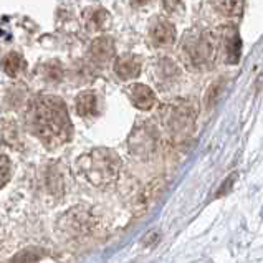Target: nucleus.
Instances as JSON below:
<instances>
[{
    "label": "nucleus",
    "mask_w": 263,
    "mask_h": 263,
    "mask_svg": "<svg viewBox=\"0 0 263 263\" xmlns=\"http://www.w3.org/2000/svg\"><path fill=\"white\" fill-rule=\"evenodd\" d=\"M106 20L108 15L104 10H91L89 13H86V25L88 28L93 30H100L103 27H106Z\"/></svg>",
    "instance_id": "obj_14"
},
{
    "label": "nucleus",
    "mask_w": 263,
    "mask_h": 263,
    "mask_svg": "<svg viewBox=\"0 0 263 263\" xmlns=\"http://www.w3.org/2000/svg\"><path fill=\"white\" fill-rule=\"evenodd\" d=\"M149 2V0H131V5L133 7H142V5H146Z\"/></svg>",
    "instance_id": "obj_20"
},
{
    "label": "nucleus",
    "mask_w": 263,
    "mask_h": 263,
    "mask_svg": "<svg viewBox=\"0 0 263 263\" xmlns=\"http://www.w3.org/2000/svg\"><path fill=\"white\" fill-rule=\"evenodd\" d=\"M223 91V80H219L215 81V83L209 88L207 91V96H205V106L207 108H212L214 104L217 103V100H219V96L222 95Z\"/></svg>",
    "instance_id": "obj_15"
},
{
    "label": "nucleus",
    "mask_w": 263,
    "mask_h": 263,
    "mask_svg": "<svg viewBox=\"0 0 263 263\" xmlns=\"http://www.w3.org/2000/svg\"><path fill=\"white\" fill-rule=\"evenodd\" d=\"M151 39L159 47H166L176 40V28L171 22L157 18L151 25Z\"/></svg>",
    "instance_id": "obj_6"
},
{
    "label": "nucleus",
    "mask_w": 263,
    "mask_h": 263,
    "mask_svg": "<svg viewBox=\"0 0 263 263\" xmlns=\"http://www.w3.org/2000/svg\"><path fill=\"white\" fill-rule=\"evenodd\" d=\"M129 96L131 101L134 103V106L139 109H151L156 104V95L149 86L136 83L129 88Z\"/></svg>",
    "instance_id": "obj_8"
},
{
    "label": "nucleus",
    "mask_w": 263,
    "mask_h": 263,
    "mask_svg": "<svg viewBox=\"0 0 263 263\" xmlns=\"http://www.w3.org/2000/svg\"><path fill=\"white\" fill-rule=\"evenodd\" d=\"M32 127L45 144L55 147L71 136V123L65 103L57 96H40L32 104Z\"/></svg>",
    "instance_id": "obj_1"
},
{
    "label": "nucleus",
    "mask_w": 263,
    "mask_h": 263,
    "mask_svg": "<svg viewBox=\"0 0 263 263\" xmlns=\"http://www.w3.org/2000/svg\"><path fill=\"white\" fill-rule=\"evenodd\" d=\"M89 55H91V60L98 65L108 63L109 60L115 57V43H112V40L108 39V36H101V39H98L91 43Z\"/></svg>",
    "instance_id": "obj_7"
},
{
    "label": "nucleus",
    "mask_w": 263,
    "mask_h": 263,
    "mask_svg": "<svg viewBox=\"0 0 263 263\" xmlns=\"http://www.w3.org/2000/svg\"><path fill=\"white\" fill-rule=\"evenodd\" d=\"M86 176L93 184L103 185L115 180L119 171V157L109 149H96L88 157Z\"/></svg>",
    "instance_id": "obj_2"
},
{
    "label": "nucleus",
    "mask_w": 263,
    "mask_h": 263,
    "mask_svg": "<svg viewBox=\"0 0 263 263\" xmlns=\"http://www.w3.org/2000/svg\"><path fill=\"white\" fill-rule=\"evenodd\" d=\"M115 71L121 80H133L141 73V60L138 57L126 55L116 60Z\"/></svg>",
    "instance_id": "obj_9"
},
{
    "label": "nucleus",
    "mask_w": 263,
    "mask_h": 263,
    "mask_svg": "<svg viewBox=\"0 0 263 263\" xmlns=\"http://www.w3.org/2000/svg\"><path fill=\"white\" fill-rule=\"evenodd\" d=\"M223 47L225 57L229 63H237L240 58V50H242V42H240L238 30L235 27H227L223 33Z\"/></svg>",
    "instance_id": "obj_10"
},
{
    "label": "nucleus",
    "mask_w": 263,
    "mask_h": 263,
    "mask_svg": "<svg viewBox=\"0 0 263 263\" xmlns=\"http://www.w3.org/2000/svg\"><path fill=\"white\" fill-rule=\"evenodd\" d=\"M162 7H164V10H166L167 13H174V12L179 10L180 0H162Z\"/></svg>",
    "instance_id": "obj_18"
},
{
    "label": "nucleus",
    "mask_w": 263,
    "mask_h": 263,
    "mask_svg": "<svg viewBox=\"0 0 263 263\" xmlns=\"http://www.w3.org/2000/svg\"><path fill=\"white\" fill-rule=\"evenodd\" d=\"M25 66H27V62L20 53H17V51H10V53H7L2 60V70L9 74V77H17L18 73L25 70Z\"/></svg>",
    "instance_id": "obj_12"
},
{
    "label": "nucleus",
    "mask_w": 263,
    "mask_h": 263,
    "mask_svg": "<svg viewBox=\"0 0 263 263\" xmlns=\"http://www.w3.org/2000/svg\"><path fill=\"white\" fill-rule=\"evenodd\" d=\"M10 172H12L10 161L7 159L4 154H0V187H4L7 182H9Z\"/></svg>",
    "instance_id": "obj_16"
},
{
    "label": "nucleus",
    "mask_w": 263,
    "mask_h": 263,
    "mask_svg": "<svg viewBox=\"0 0 263 263\" xmlns=\"http://www.w3.org/2000/svg\"><path fill=\"white\" fill-rule=\"evenodd\" d=\"M40 260V255L35 252H22L18 253L12 263H35Z\"/></svg>",
    "instance_id": "obj_17"
},
{
    "label": "nucleus",
    "mask_w": 263,
    "mask_h": 263,
    "mask_svg": "<svg viewBox=\"0 0 263 263\" xmlns=\"http://www.w3.org/2000/svg\"><path fill=\"white\" fill-rule=\"evenodd\" d=\"M234 179H235V174H232V176H230V179L227 180V182H223V185H222V191L217 192V197H222V195H223L225 192H229V191H230V185L234 184Z\"/></svg>",
    "instance_id": "obj_19"
},
{
    "label": "nucleus",
    "mask_w": 263,
    "mask_h": 263,
    "mask_svg": "<svg viewBox=\"0 0 263 263\" xmlns=\"http://www.w3.org/2000/svg\"><path fill=\"white\" fill-rule=\"evenodd\" d=\"M215 5L223 15L229 17H235V15L242 13L243 0H215Z\"/></svg>",
    "instance_id": "obj_13"
},
{
    "label": "nucleus",
    "mask_w": 263,
    "mask_h": 263,
    "mask_svg": "<svg viewBox=\"0 0 263 263\" xmlns=\"http://www.w3.org/2000/svg\"><path fill=\"white\" fill-rule=\"evenodd\" d=\"M157 144H159V138L153 126L144 124L139 126L133 131L129 138V149L133 154H136L138 157L147 159L157 151Z\"/></svg>",
    "instance_id": "obj_4"
},
{
    "label": "nucleus",
    "mask_w": 263,
    "mask_h": 263,
    "mask_svg": "<svg viewBox=\"0 0 263 263\" xmlns=\"http://www.w3.org/2000/svg\"><path fill=\"white\" fill-rule=\"evenodd\" d=\"M184 55L194 68H202L209 65L215 57V36L210 32H200L189 39L185 36Z\"/></svg>",
    "instance_id": "obj_3"
},
{
    "label": "nucleus",
    "mask_w": 263,
    "mask_h": 263,
    "mask_svg": "<svg viewBox=\"0 0 263 263\" xmlns=\"http://www.w3.org/2000/svg\"><path fill=\"white\" fill-rule=\"evenodd\" d=\"M164 119H166V126L172 133L184 134L187 131H191L195 115L192 108L187 106V104H172V106L167 108Z\"/></svg>",
    "instance_id": "obj_5"
},
{
    "label": "nucleus",
    "mask_w": 263,
    "mask_h": 263,
    "mask_svg": "<svg viewBox=\"0 0 263 263\" xmlns=\"http://www.w3.org/2000/svg\"><path fill=\"white\" fill-rule=\"evenodd\" d=\"M74 104H77V112L80 116L83 118H89L96 115L98 111V98H96V93L93 91H83L80 93L77 96V101H74Z\"/></svg>",
    "instance_id": "obj_11"
}]
</instances>
